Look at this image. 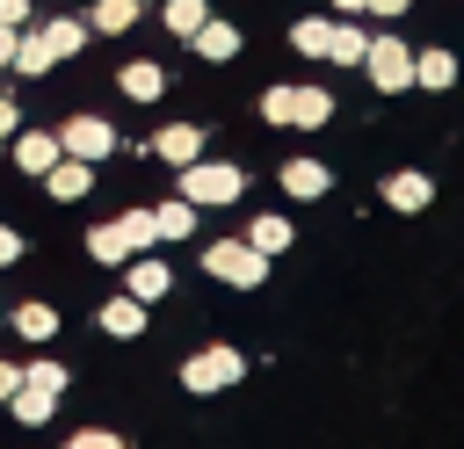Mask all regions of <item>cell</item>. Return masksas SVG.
Masks as SVG:
<instances>
[{
  "mask_svg": "<svg viewBox=\"0 0 464 449\" xmlns=\"http://www.w3.org/2000/svg\"><path fill=\"white\" fill-rule=\"evenodd\" d=\"M203 275H218L232 290H261L268 282V253L254 239H203Z\"/></svg>",
  "mask_w": 464,
  "mask_h": 449,
  "instance_id": "1",
  "label": "cell"
},
{
  "mask_svg": "<svg viewBox=\"0 0 464 449\" xmlns=\"http://www.w3.org/2000/svg\"><path fill=\"white\" fill-rule=\"evenodd\" d=\"M261 116H268L276 130H312V123L334 116V94H326V87H268V94H261Z\"/></svg>",
  "mask_w": 464,
  "mask_h": 449,
  "instance_id": "2",
  "label": "cell"
},
{
  "mask_svg": "<svg viewBox=\"0 0 464 449\" xmlns=\"http://www.w3.org/2000/svg\"><path fill=\"white\" fill-rule=\"evenodd\" d=\"M174 188H181V196H188L196 210H203V203H210V210H225V203H232V196L246 188V174H239L232 159H188Z\"/></svg>",
  "mask_w": 464,
  "mask_h": 449,
  "instance_id": "3",
  "label": "cell"
},
{
  "mask_svg": "<svg viewBox=\"0 0 464 449\" xmlns=\"http://www.w3.org/2000/svg\"><path fill=\"white\" fill-rule=\"evenodd\" d=\"M152 239H160V232H152V210H123L116 224H94V232H87V253L116 268V261H130V253L152 246Z\"/></svg>",
  "mask_w": 464,
  "mask_h": 449,
  "instance_id": "4",
  "label": "cell"
},
{
  "mask_svg": "<svg viewBox=\"0 0 464 449\" xmlns=\"http://www.w3.org/2000/svg\"><path fill=\"white\" fill-rule=\"evenodd\" d=\"M362 80H370L377 94H399V87H413V51H406L399 36H377V43H362Z\"/></svg>",
  "mask_w": 464,
  "mask_h": 449,
  "instance_id": "5",
  "label": "cell"
},
{
  "mask_svg": "<svg viewBox=\"0 0 464 449\" xmlns=\"http://www.w3.org/2000/svg\"><path fill=\"white\" fill-rule=\"evenodd\" d=\"M246 377V355L239 348H196L188 362H181V384L203 398V391H225V384H239Z\"/></svg>",
  "mask_w": 464,
  "mask_h": 449,
  "instance_id": "6",
  "label": "cell"
},
{
  "mask_svg": "<svg viewBox=\"0 0 464 449\" xmlns=\"http://www.w3.org/2000/svg\"><path fill=\"white\" fill-rule=\"evenodd\" d=\"M58 145H65L72 159H109V152H116V123H102V116H72V123L58 130Z\"/></svg>",
  "mask_w": 464,
  "mask_h": 449,
  "instance_id": "7",
  "label": "cell"
},
{
  "mask_svg": "<svg viewBox=\"0 0 464 449\" xmlns=\"http://www.w3.org/2000/svg\"><path fill=\"white\" fill-rule=\"evenodd\" d=\"M44 188H51L58 203H80V196L94 188V159H72V152H58V159H51V174H44Z\"/></svg>",
  "mask_w": 464,
  "mask_h": 449,
  "instance_id": "8",
  "label": "cell"
},
{
  "mask_svg": "<svg viewBox=\"0 0 464 449\" xmlns=\"http://www.w3.org/2000/svg\"><path fill=\"white\" fill-rule=\"evenodd\" d=\"M188 43H196V51H203V58H210V65H225V58H239V29H232V22H225V14H203V22H196V36H188Z\"/></svg>",
  "mask_w": 464,
  "mask_h": 449,
  "instance_id": "9",
  "label": "cell"
},
{
  "mask_svg": "<svg viewBox=\"0 0 464 449\" xmlns=\"http://www.w3.org/2000/svg\"><path fill=\"white\" fill-rule=\"evenodd\" d=\"M58 152H65V145H58V130H22V138H14V167H22V174H36V181L51 174V159H58Z\"/></svg>",
  "mask_w": 464,
  "mask_h": 449,
  "instance_id": "10",
  "label": "cell"
},
{
  "mask_svg": "<svg viewBox=\"0 0 464 449\" xmlns=\"http://www.w3.org/2000/svg\"><path fill=\"white\" fill-rule=\"evenodd\" d=\"M283 188H290L297 203H319V196L334 188V174H326L319 159H283Z\"/></svg>",
  "mask_w": 464,
  "mask_h": 449,
  "instance_id": "11",
  "label": "cell"
},
{
  "mask_svg": "<svg viewBox=\"0 0 464 449\" xmlns=\"http://www.w3.org/2000/svg\"><path fill=\"white\" fill-rule=\"evenodd\" d=\"M102 333H109V340H138V333H145V297L123 290L116 304H102Z\"/></svg>",
  "mask_w": 464,
  "mask_h": 449,
  "instance_id": "12",
  "label": "cell"
},
{
  "mask_svg": "<svg viewBox=\"0 0 464 449\" xmlns=\"http://www.w3.org/2000/svg\"><path fill=\"white\" fill-rule=\"evenodd\" d=\"M116 87H123L130 101H160V94H167V72H160L152 58H130V65L116 72Z\"/></svg>",
  "mask_w": 464,
  "mask_h": 449,
  "instance_id": "13",
  "label": "cell"
},
{
  "mask_svg": "<svg viewBox=\"0 0 464 449\" xmlns=\"http://www.w3.org/2000/svg\"><path fill=\"white\" fill-rule=\"evenodd\" d=\"M152 152L174 159V167H188V159H203V130H196V123H167V130L152 138Z\"/></svg>",
  "mask_w": 464,
  "mask_h": 449,
  "instance_id": "14",
  "label": "cell"
},
{
  "mask_svg": "<svg viewBox=\"0 0 464 449\" xmlns=\"http://www.w3.org/2000/svg\"><path fill=\"white\" fill-rule=\"evenodd\" d=\"M428 196H435V181L413 174V167H399V174L384 181V203H392V210H428Z\"/></svg>",
  "mask_w": 464,
  "mask_h": 449,
  "instance_id": "15",
  "label": "cell"
},
{
  "mask_svg": "<svg viewBox=\"0 0 464 449\" xmlns=\"http://www.w3.org/2000/svg\"><path fill=\"white\" fill-rule=\"evenodd\" d=\"M7 406H14V420H22V427H44V420H51V406H58V391H44V384H29V377H22V384L7 391Z\"/></svg>",
  "mask_w": 464,
  "mask_h": 449,
  "instance_id": "16",
  "label": "cell"
},
{
  "mask_svg": "<svg viewBox=\"0 0 464 449\" xmlns=\"http://www.w3.org/2000/svg\"><path fill=\"white\" fill-rule=\"evenodd\" d=\"M36 36H44V51H51V65H58V58H72V51L87 43V22H72V14H51V22L36 29Z\"/></svg>",
  "mask_w": 464,
  "mask_h": 449,
  "instance_id": "17",
  "label": "cell"
},
{
  "mask_svg": "<svg viewBox=\"0 0 464 449\" xmlns=\"http://www.w3.org/2000/svg\"><path fill=\"white\" fill-rule=\"evenodd\" d=\"M413 87H457V58L450 51H413Z\"/></svg>",
  "mask_w": 464,
  "mask_h": 449,
  "instance_id": "18",
  "label": "cell"
},
{
  "mask_svg": "<svg viewBox=\"0 0 464 449\" xmlns=\"http://www.w3.org/2000/svg\"><path fill=\"white\" fill-rule=\"evenodd\" d=\"M152 232H160V239H188V232H196V203H188V196L160 203V210H152Z\"/></svg>",
  "mask_w": 464,
  "mask_h": 449,
  "instance_id": "19",
  "label": "cell"
},
{
  "mask_svg": "<svg viewBox=\"0 0 464 449\" xmlns=\"http://www.w3.org/2000/svg\"><path fill=\"white\" fill-rule=\"evenodd\" d=\"M167 282H174V275H167V261L130 253V297H145V304H152V297H167Z\"/></svg>",
  "mask_w": 464,
  "mask_h": 449,
  "instance_id": "20",
  "label": "cell"
},
{
  "mask_svg": "<svg viewBox=\"0 0 464 449\" xmlns=\"http://www.w3.org/2000/svg\"><path fill=\"white\" fill-rule=\"evenodd\" d=\"M14 333H22V340H51V333H58V311H51V304H14Z\"/></svg>",
  "mask_w": 464,
  "mask_h": 449,
  "instance_id": "21",
  "label": "cell"
},
{
  "mask_svg": "<svg viewBox=\"0 0 464 449\" xmlns=\"http://www.w3.org/2000/svg\"><path fill=\"white\" fill-rule=\"evenodd\" d=\"M362 43H370L362 29H348V22H334V36H326V58H334V65H362Z\"/></svg>",
  "mask_w": 464,
  "mask_h": 449,
  "instance_id": "22",
  "label": "cell"
},
{
  "mask_svg": "<svg viewBox=\"0 0 464 449\" xmlns=\"http://www.w3.org/2000/svg\"><path fill=\"white\" fill-rule=\"evenodd\" d=\"M130 22H138V0H94V29L102 36H123Z\"/></svg>",
  "mask_w": 464,
  "mask_h": 449,
  "instance_id": "23",
  "label": "cell"
},
{
  "mask_svg": "<svg viewBox=\"0 0 464 449\" xmlns=\"http://www.w3.org/2000/svg\"><path fill=\"white\" fill-rule=\"evenodd\" d=\"M246 239H254V246H261V253L276 261V253L290 246V217H254V232H246Z\"/></svg>",
  "mask_w": 464,
  "mask_h": 449,
  "instance_id": "24",
  "label": "cell"
},
{
  "mask_svg": "<svg viewBox=\"0 0 464 449\" xmlns=\"http://www.w3.org/2000/svg\"><path fill=\"white\" fill-rule=\"evenodd\" d=\"M326 36H334V22H312V14H304V22L290 29V43H297L304 58H326Z\"/></svg>",
  "mask_w": 464,
  "mask_h": 449,
  "instance_id": "25",
  "label": "cell"
},
{
  "mask_svg": "<svg viewBox=\"0 0 464 449\" xmlns=\"http://www.w3.org/2000/svg\"><path fill=\"white\" fill-rule=\"evenodd\" d=\"M14 72H22V80L51 72V51H44V36H22V43H14Z\"/></svg>",
  "mask_w": 464,
  "mask_h": 449,
  "instance_id": "26",
  "label": "cell"
},
{
  "mask_svg": "<svg viewBox=\"0 0 464 449\" xmlns=\"http://www.w3.org/2000/svg\"><path fill=\"white\" fill-rule=\"evenodd\" d=\"M203 14H210L203 0H167V14H160V22H167L174 36H196V22H203Z\"/></svg>",
  "mask_w": 464,
  "mask_h": 449,
  "instance_id": "27",
  "label": "cell"
},
{
  "mask_svg": "<svg viewBox=\"0 0 464 449\" xmlns=\"http://www.w3.org/2000/svg\"><path fill=\"white\" fill-rule=\"evenodd\" d=\"M22 377H29V384H44V391H65V362H29Z\"/></svg>",
  "mask_w": 464,
  "mask_h": 449,
  "instance_id": "28",
  "label": "cell"
},
{
  "mask_svg": "<svg viewBox=\"0 0 464 449\" xmlns=\"http://www.w3.org/2000/svg\"><path fill=\"white\" fill-rule=\"evenodd\" d=\"M72 449H116V435L109 427H87V435H72Z\"/></svg>",
  "mask_w": 464,
  "mask_h": 449,
  "instance_id": "29",
  "label": "cell"
},
{
  "mask_svg": "<svg viewBox=\"0 0 464 449\" xmlns=\"http://www.w3.org/2000/svg\"><path fill=\"white\" fill-rule=\"evenodd\" d=\"M14 261H22V232H7V224H0V268H14Z\"/></svg>",
  "mask_w": 464,
  "mask_h": 449,
  "instance_id": "30",
  "label": "cell"
},
{
  "mask_svg": "<svg viewBox=\"0 0 464 449\" xmlns=\"http://www.w3.org/2000/svg\"><path fill=\"white\" fill-rule=\"evenodd\" d=\"M14 43H22V22H0V65H14Z\"/></svg>",
  "mask_w": 464,
  "mask_h": 449,
  "instance_id": "31",
  "label": "cell"
},
{
  "mask_svg": "<svg viewBox=\"0 0 464 449\" xmlns=\"http://www.w3.org/2000/svg\"><path fill=\"white\" fill-rule=\"evenodd\" d=\"M14 384H22V362H0V398H7Z\"/></svg>",
  "mask_w": 464,
  "mask_h": 449,
  "instance_id": "32",
  "label": "cell"
},
{
  "mask_svg": "<svg viewBox=\"0 0 464 449\" xmlns=\"http://www.w3.org/2000/svg\"><path fill=\"white\" fill-rule=\"evenodd\" d=\"M0 22H29V0H0Z\"/></svg>",
  "mask_w": 464,
  "mask_h": 449,
  "instance_id": "33",
  "label": "cell"
},
{
  "mask_svg": "<svg viewBox=\"0 0 464 449\" xmlns=\"http://www.w3.org/2000/svg\"><path fill=\"white\" fill-rule=\"evenodd\" d=\"M362 14H406V0H370Z\"/></svg>",
  "mask_w": 464,
  "mask_h": 449,
  "instance_id": "34",
  "label": "cell"
},
{
  "mask_svg": "<svg viewBox=\"0 0 464 449\" xmlns=\"http://www.w3.org/2000/svg\"><path fill=\"white\" fill-rule=\"evenodd\" d=\"M0 138H14V101H0Z\"/></svg>",
  "mask_w": 464,
  "mask_h": 449,
  "instance_id": "35",
  "label": "cell"
},
{
  "mask_svg": "<svg viewBox=\"0 0 464 449\" xmlns=\"http://www.w3.org/2000/svg\"><path fill=\"white\" fill-rule=\"evenodd\" d=\"M334 7H341V14H362V7H370V0H334Z\"/></svg>",
  "mask_w": 464,
  "mask_h": 449,
  "instance_id": "36",
  "label": "cell"
}]
</instances>
